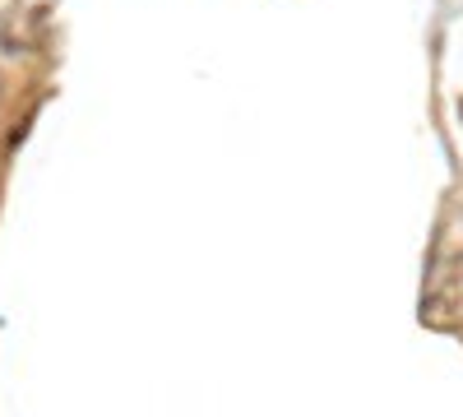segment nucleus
I'll use <instances>...</instances> for the list:
<instances>
[{
    "instance_id": "f257e3e1",
    "label": "nucleus",
    "mask_w": 463,
    "mask_h": 417,
    "mask_svg": "<svg viewBox=\"0 0 463 417\" xmlns=\"http://www.w3.org/2000/svg\"><path fill=\"white\" fill-rule=\"evenodd\" d=\"M421 320L463 325V209L449 213L431 246L427 283H421Z\"/></svg>"
}]
</instances>
